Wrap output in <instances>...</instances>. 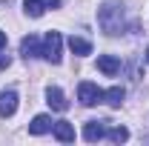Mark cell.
Returning <instances> with one entry per match:
<instances>
[{
  "label": "cell",
  "mask_w": 149,
  "mask_h": 146,
  "mask_svg": "<svg viewBox=\"0 0 149 146\" xmlns=\"http://www.w3.org/2000/svg\"><path fill=\"white\" fill-rule=\"evenodd\" d=\"M97 23H100V29H103L106 35H118V32H123V6H120L118 0L103 3L100 12H97Z\"/></svg>",
  "instance_id": "obj_1"
},
{
  "label": "cell",
  "mask_w": 149,
  "mask_h": 146,
  "mask_svg": "<svg viewBox=\"0 0 149 146\" xmlns=\"http://www.w3.org/2000/svg\"><path fill=\"white\" fill-rule=\"evenodd\" d=\"M60 46H63L60 32H49V35L43 37V57L52 60V63H60Z\"/></svg>",
  "instance_id": "obj_2"
},
{
  "label": "cell",
  "mask_w": 149,
  "mask_h": 146,
  "mask_svg": "<svg viewBox=\"0 0 149 146\" xmlns=\"http://www.w3.org/2000/svg\"><path fill=\"white\" fill-rule=\"evenodd\" d=\"M77 97H80V103H83V106H95V103H100V100H103V92L97 89L95 83L83 80V83L77 86Z\"/></svg>",
  "instance_id": "obj_3"
},
{
  "label": "cell",
  "mask_w": 149,
  "mask_h": 146,
  "mask_svg": "<svg viewBox=\"0 0 149 146\" xmlns=\"http://www.w3.org/2000/svg\"><path fill=\"white\" fill-rule=\"evenodd\" d=\"M15 112H17V92H0V117H12Z\"/></svg>",
  "instance_id": "obj_4"
},
{
  "label": "cell",
  "mask_w": 149,
  "mask_h": 146,
  "mask_svg": "<svg viewBox=\"0 0 149 146\" xmlns=\"http://www.w3.org/2000/svg\"><path fill=\"white\" fill-rule=\"evenodd\" d=\"M103 135H106V120H89L83 126V140H89V143L100 140Z\"/></svg>",
  "instance_id": "obj_5"
},
{
  "label": "cell",
  "mask_w": 149,
  "mask_h": 146,
  "mask_svg": "<svg viewBox=\"0 0 149 146\" xmlns=\"http://www.w3.org/2000/svg\"><path fill=\"white\" fill-rule=\"evenodd\" d=\"M46 103H49L55 112H66V109H69V100H66V95L57 89V86L46 89Z\"/></svg>",
  "instance_id": "obj_6"
},
{
  "label": "cell",
  "mask_w": 149,
  "mask_h": 146,
  "mask_svg": "<svg viewBox=\"0 0 149 146\" xmlns=\"http://www.w3.org/2000/svg\"><path fill=\"white\" fill-rule=\"evenodd\" d=\"M97 69L106 74V77H115V74L120 72V60H118L115 55H100L97 57Z\"/></svg>",
  "instance_id": "obj_7"
},
{
  "label": "cell",
  "mask_w": 149,
  "mask_h": 146,
  "mask_svg": "<svg viewBox=\"0 0 149 146\" xmlns=\"http://www.w3.org/2000/svg\"><path fill=\"white\" fill-rule=\"evenodd\" d=\"M52 132H55V138L60 140V143H72L74 140V126L69 123V120H57L55 126H52Z\"/></svg>",
  "instance_id": "obj_8"
},
{
  "label": "cell",
  "mask_w": 149,
  "mask_h": 146,
  "mask_svg": "<svg viewBox=\"0 0 149 146\" xmlns=\"http://www.w3.org/2000/svg\"><path fill=\"white\" fill-rule=\"evenodd\" d=\"M20 52H23V57H40V55H43V49H40V40H37L35 35L23 37V40H20Z\"/></svg>",
  "instance_id": "obj_9"
},
{
  "label": "cell",
  "mask_w": 149,
  "mask_h": 146,
  "mask_svg": "<svg viewBox=\"0 0 149 146\" xmlns=\"http://www.w3.org/2000/svg\"><path fill=\"white\" fill-rule=\"evenodd\" d=\"M49 129H52V117H49V115H37L35 120L29 123V132H32V135H46Z\"/></svg>",
  "instance_id": "obj_10"
},
{
  "label": "cell",
  "mask_w": 149,
  "mask_h": 146,
  "mask_svg": "<svg viewBox=\"0 0 149 146\" xmlns=\"http://www.w3.org/2000/svg\"><path fill=\"white\" fill-rule=\"evenodd\" d=\"M69 49H72L74 55H92V43L89 40H83V37H69Z\"/></svg>",
  "instance_id": "obj_11"
},
{
  "label": "cell",
  "mask_w": 149,
  "mask_h": 146,
  "mask_svg": "<svg viewBox=\"0 0 149 146\" xmlns=\"http://www.w3.org/2000/svg\"><path fill=\"white\" fill-rule=\"evenodd\" d=\"M123 95H126V92L120 89V86H112L109 92H103V100H106L109 106H120V103H123Z\"/></svg>",
  "instance_id": "obj_12"
},
{
  "label": "cell",
  "mask_w": 149,
  "mask_h": 146,
  "mask_svg": "<svg viewBox=\"0 0 149 146\" xmlns=\"http://www.w3.org/2000/svg\"><path fill=\"white\" fill-rule=\"evenodd\" d=\"M23 9H26V15H29V17H40V15L46 12L43 0H23Z\"/></svg>",
  "instance_id": "obj_13"
},
{
  "label": "cell",
  "mask_w": 149,
  "mask_h": 146,
  "mask_svg": "<svg viewBox=\"0 0 149 146\" xmlns=\"http://www.w3.org/2000/svg\"><path fill=\"white\" fill-rule=\"evenodd\" d=\"M106 135H109L112 143H123V140L129 138V129L126 126H112V129H106Z\"/></svg>",
  "instance_id": "obj_14"
},
{
  "label": "cell",
  "mask_w": 149,
  "mask_h": 146,
  "mask_svg": "<svg viewBox=\"0 0 149 146\" xmlns=\"http://www.w3.org/2000/svg\"><path fill=\"white\" fill-rule=\"evenodd\" d=\"M43 6H46V9H57V6H60V0H43Z\"/></svg>",
  "instance_id": "obj_15"
},
{
  "label": "cell",
  "mask_w": 149,
  "mask_h": 146,
  "mask_svg": "<svg viewBox=\"0 0 149 146\" xmlns=\"http://www.w3.org/2000/svg\"><path fill=\"white\" fill-rule=\"evenodd\" d=\"M3 69H9V57L6 55H0V72H3Z\"/></svg>",
  "instance_id": "obj_16"
},
{
  "label": "cell",
  "mask_w": 149,
  "mask_h": 146,
  "mask_svg": "<svg viewBox=\"0 0 149 146\" xmlns=\"http://www.w3.org/2000/svg\"><path fill=\"white\" fill-rule=\"evenodd\" d=\"M6 49V32H0V52Z\"/></svg>",
  "instance_id": "obj_17"
},
{
  "label": "cell",
  "mask_w": 149,
  "mask_h": 146,
  "mask_svg": "<svg viewBox=\"0 0 149 146\" xmlns=\"http://www.w3.org/2000/svg\"><path fill=\"white\" fill-rule=\"evenodd\" d=\"M146 63H149V49H146Z\"/></svg>",
  "instance_id": "obj_18"
}]
</instances>
